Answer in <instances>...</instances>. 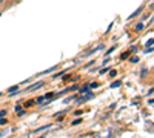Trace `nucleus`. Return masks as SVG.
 I'll return each mask as SVG.
<instances>
[{
  "instance_id": "nucleus-6",
  "label": "nucleus",
  "mask_w": 154,
  "mask_h": 138,
  "mask_svg": "<svg viewBox=\"0 0 154 138\" xmlns=\"http://www.w3.org/2000/svg\"><path fill=\"white\" fill-rule=\"evenodd\" d=\"M131 61H133V63H136V61H139V58H137V57H133V58H131Z\"/></svg>"
},
{
  "instance_id": "nucleus-7",
  "label": "nucleus",
  "mask_w": 154,
  "mask_h": 138,
  "mask_svg": "<svg viewBox=\"0 0 154 138\" xmlns=\"http://www.w3.org/2000/svg\"><path fill=\"white\" fill-rule=\"evenodd\" d=\"M2 2H3V0H0V3H2Z\"/></svg>"
},
{
  "instance_id": "nucleus-3",
  "label": "nucleus",
  "mask_w": 154,
  "mask_h": 138,
  "mask_svg": "<svg viewBox=\"0 0 154 138\" xmlns=\"http://www.w3.org/2000/svg\"><path fill=\"white\" fill-rule=\"evenodd\" d=\"M119 86H120V81H116V83L111 85V87H119Z\"/></svg>"
},
{
  "instance_id": "nucleus-1",
  "label": "nucleus",
  "mask_w": 154,
  "mask_h": 138,
  "mask_svg": "<svg viewBox=\"0 0 154 138\" xmlns=\"http://www.w3.org/2000/svg\"><path fill=\"white\" fill-rule=\"evenodd\" d=\"M128 55H130V52H125V54H122V55H120V58H122V60H125V58H128Z\"/></svg>"
},
{
  "instance_id": "nucleus-5",
  "label": "nucleus",
  "mask_w": 154,
  "mask_h": 138,
  "mask_svg": "<svg viewBox=\"0 0 154 138\" xmlns=\"http://www.w3.org/2000/svg\"><path fill=\"white\" fill-rule=\"evenodd\" d=\"M6 115V111H0V117H5Z\"/></svg>"
},
{
  "instance_id": "nucleus-2",
  "label": "nucleus",
  "mask_w": 154,
  "mask_h": 138,
  "mask_svg": "<svg viewBox=\"0 0 154 138\" xmlns=\"http://www.w3.org/2000/svg\"><path fill=\"white\" fill-rule=\"evenodd\" d=\"M140 11H142V8H139V9H137V11H136V12H134V14H131V16H130V18H133V17H134V16H137V14H139Z\"/></svg>"
},
{
  "instance_id": "nucleus-4",
  "label": "nucleus",
  "mask_w": 154,
  "mask_h": 138,
  "mask_svg": "<svg viewBox=\"0 0 154 138\" xmlns=\"http://www.w3.org/2000/svg\"><path fill=\"white\" fill-rule=\"evenodd\" d=\"M142 29H143V25H142V23H139V25H137V31H142Z\"/></svg>"
}]
</instances>
